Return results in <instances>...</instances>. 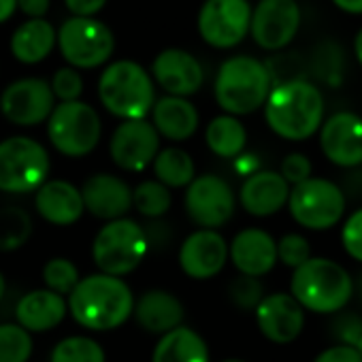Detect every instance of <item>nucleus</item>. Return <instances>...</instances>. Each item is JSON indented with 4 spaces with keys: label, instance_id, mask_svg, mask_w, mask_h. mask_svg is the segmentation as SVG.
Segmentation results:
<instances>
[{
    "label": "nucleus",
    "instance_id": "obj_43",
    "mask_svg": "<svg viewBox=\"0 0 362 362\" xmlns=\"http://www.w3.org/2000/svg\"><path fill=\"white\" fill-rule=\"evenodd\" d=\"M64 3L75 18H92L105 7L107 0H64Z\"/></svg>",
    "mask_w": 362,
    "mask_h": 362
},
{
    "label": "nucleus",
    "instance_id": "obj_18",
    "mask_svg": "<svg viewBox=\"0 0 362 362\" xmlns=\"http://www.w3.org/2000/svg\"><path fill=\"white\" fill-rule=\"evenodd\" d=\"M228 262V243L218 230H197L179 247V264L192 279H211Z\"/></svg>",
    "mask_w": 362,
    "mask_h": 362
},
{
    "label": "nucleus",
    "instance_id": "obj_5",
    "mask_svg": "<svg viewBox=\"0 0 362 362\" xmlns=\"http://www.w3.org/2000/svg\"><path fill=\"white\" fill-rule=\"evenodd\" d=\"M98 96L105 109L124 122L145 119L156 103L151 77L132 60H119L105 69L98 81Z\"/></svg>",
    "mask_w": 362,
    "mask_h": 362
},
{
    "label": "nucleus",
    "instance_id": "obj_8",
    "mask_svg": "<svg viewBox=\"0 0 362 362\" xmlns=\"http://www.w3.org/2000/svg\"><path fill=\"white\" fill-rule=\"evenodd\" d=\"M345 194L330 179L309 177L290 188L288 209L296 224L309 230H328L345 214Z\"/></svg>",
    "mask_w": 362,
    "mask_h": 362
},
{
    "label": "nucleus",
    "instance_id": "obj_32",
    "mask_svg": "<svg viewBox=\"0 0 362 362\" xmlns=\"http://www.w3.org/2000/svg\"><path fill=\"white\" fill-rule=\"evenodd\" d=\"M33 233V222L24 209L9 207L0 211V252L22 247Z\"/></svg>",
    "mask_w": 362,
    "mask_h": 362
},
{
    "label": "nucleus",
    "instance_id": "obj_44",
    "mask_svg": "<svg viewBox=\"0 0 362 362\" xmlns=\"http://www.w3.org/2000/svg\"><path fill=\"white\" fill-rule=\"evenodd\" d=\"M18 7L33 20H43L49 11V0H18Z\"/></svg>",
    "mask_w": 362,
    "mask_h": 362
},
{
    "label": "nucleus",
    "instance_id": "obj_42",
    "mask_svg": "<svg viewBox=\"0 0 362 362\" xmlns=\"http://www.w3.org/2000/svg\"><path fill=\"white\" fill-rule=\"evenodd\" d=\"M313 362H362V356L349 345H330L320 351Z\"/></svg>",
    "mask_w": 362,
    "mask_h": 362
},
{
    "label": "nucleus",
    "instance_id": "obj_15",
    "mask_svg": "<svg viewBox=\"0 0 362 362\" xmlns=\"http://www.w3.org/2000/svg\"><path fill=\"white\" fill-rule=\"evenodd\" d=\"M300 26L296 0H260L252 11L250 33L262 49L286 47Z\"/></svg>",
    "mask_w": 362,
    "mask_h": 362
},
{
    "label": "nucleus",
    "instance_id": "obj_17",
    "mask_svg": "<svg viewBox=\"0 0 362 362\" xmlns=\"http://www.w3.org/2000/svg\"><path fill=\"white\" fill-rule=\"evenodd\" d=\"M256 311V324L260 332L277 345L296 341L305 328V309L288 292L267 294Z\"/></svg>",
    "mask_w": 362,
    "mask_h": 362
},
{
    "label": "nucleus",
    "instance_id": "obj_20",
    "mask_svg": "<svg viewBox=\"0 0 362 362\" xmlns=\"http://www.w3.org/2000/svg\"><path fill=\"white\" fill-rule=\"evenodd\" d=\"M83 207L98 220H119L132 207V190L128 184L109 173H96L81 188Z\"/></svg>",
    "mask_w": 362,
    "mask_h": 362
},
{
    "label": "nucleus",
    "instance_id": "obj_50",
    "mask_svg": "<svg viewBox=\"0 0 362 362\" xmlns=\"http://www.w3.org/2000/svg\"><path fill=\"white\" fill-rule=\"evenodd\" d=\"M5 292H7V281H5V275L0 273V300H3Z\"/></svg>",
    "mask_w": 362,
    "mask_h": 362
},
{
    "label": "nucleus",
    "instance_id": "obj_7",
    "mask_svg": "<svg viewBox=\"0 0 362 362\" xmlns=\"http://www.w3.org/2000/svg\"><path fill=\"white\" fill-rule=\"evenodd\" d=\"M147 247L149 239L145 230L136 222L119 218L98 230L92 243V258L100 273L122 277L132 273L143 262Z\"/></svg>",
    "mask_w": 362,
    "mask_h": 362
},
{
    "label": "nucleus",
    "instance_id": "obj_35",
    "mask_svg": "<svg viewBox=\"0 0 362 362\" xmlns=\"http://www.w3.org/2000/svg\"><path fill=\"white\" fill-rule=\"evenodd\" d=\"M43 281L47 286V290L64 296V294H71L75 290V286L79 284V271L66 258H52L43 267Z\"/></svg>",
    "mask_w": 362,
    "mask_h": 362
},
{
    "label": "nucleus",
    "instance_id": "obj_52",
    "mask_svg": "<svg viewBox=\"0 0 362 362\" xmlns=\"http://www.w3.org/2000/svg\"><path fill=\"white\" fill-rule=\"evenodd\" d=\"M224 362H245V360H239V358H230V360H224Z\"/></svg>",
    "mask_w": 362,
    "mask_h": 362
},
{
    "label": "nucleus",
    "instance_id": "obj_51",
    "mask_svg": "<svg viewBox=\"0 0 362 362\" xmlns=\"http://www.w3.org/2000/svg\"><path fill=\"white\" fill-rule=\"evenodd\" d=\"M354 349H356V351H358V354L362 356V334H360V339L356 341V345H354Z\"/></svg>",
    "mask_w": 362,
    "mask_h": 362
},
{
    "label": "nucleus",
    "instance_id": "obj_39",
    "mask_svg": "<svg viewBox=\"0 0 362 362\" xmlns=\"http://www.w3.org/2000/svg\"><path fill=\"white\" fill-rule=\"evenodd\" d=\"M52 92H54V98H60L62 103H73V100H79L81 92H83V81H81V75L75 71V69H60L54 79H52Z\"/></svg>",
    "mask_w": 362,
    "mask_h": 362
},
{
    "label": "nucleus",
    "instance_id": "obj_28",
    "mask_svg": "<svg viewBox=\"0 0 362 362\" xmlns=\"http://www.w3.org/2000/svg\"><path fill=\"white\" fill-rule=\"evenodd\" d=\"M56 45L54 26L45 20H30L22 24L11 39L13 56L24 64H37L45 60Z\"/></svg>",
    "mask_w": 362,
    "mask_h": 362
},
{
    "label": "nucleus",
    "instance_id": "obj_23",
    "mask_svg": "<svg viewBox=\"0 0 362 362\" xmlns=\"http://www.w3.org/2000/svg\"><path fill=\"white\" fill-rule=\"evenodd\" d=\"M35 207L39 216L54 226H73L86 211L81 190L64 179L45 181L37 190Z\"/></svg>",
    "mask_w": 362,
    "mask_h": 362
},
{
    "label": "nucleus",
    "instance_id": "obj_45",
    "mask_svg": "<svg viewBox=\"0 0 362 362\" xmlns=\"http://www.w3.org/2000/svg\"><path fill=\"white\" fill-rule=\"evenodd\" d=\"M332 3L345 13H354V16L362 13V0H332Z\"/></svg>",
    "mask_w": 362,
    "mask_h": 362
},
{
    "label": "nucleus",
    "instance_id": "obj_29",
    "mask_svg": "<svg viewBox=\"0 0 362 362\" xmlns=\"http://www.w3.org/2000/svg\"><path fill=\"white\" fill-rule=\"evenodd\" d=\"M151 168L156 173V181L162 186L170 188H188L194 179V160L186 149L168 147L158 151V156L151 162Z\"/></svg>",
    "mask_w": 362,
    "mask_h": 362
},
{
    "label": "nucleus",
    "instance_id": "obj_31",
    "mask_svg": "<svg viewBox=\"0 0 362 362\" xmlns=\"http://www.w3.org/2000/svg\"><path fill=\"white\" fill-rule=\"evenodd\" d=\"M170 205H173L170 190L156 179L141 181L132 190V207L145 218H160L170 209Z\"/></svg>",
    "mask_w": 362,
    "mask_h": 362
},
{
    "label": "nucleus",
    "instance_id": "obj_4",
    "mask_svg": "<svg viewBox=\"0 0 362 362\" xmlns=\"http://www.w3.org/2000/svg\"><path fill=\"white\" fill-rule=\"evenodd\" d=\"M271 92L269 69L252 56L226 60L216 77V100L233 117L250 115L267 103Z\"/></svg>",
    "mask_w": 362,
    "mask_h": 362
},
{
    "label": "nucleus",
    "instance_id": "obj_36",
    "mask_svg": "<svg viewBox=\"0 0 362 362\" xmlns=\"http://www.w3.org/2000/svg\"><path fill=\"white\" fill-rule=\"evenodd\" d=\"M228 296L239 309L250 311V309H256L260 305V300L264 298V286L258 277L239 275L230 281Z\"/></svg>",
    "mask_w": 362,
    "mask_h": 362
},
{
    "label": "nucleus",
    "instance_id": "obj_34",
    "mask_svg": "<svg viewBox=\"0 0 362 362\" xmlns=\"http://www.w3.org/2000/svg\"><path fill=\"white\" fill-rule=\"evenodd\" d=\"M33 337L20 324H0V362H28Z\"/></svg>",
    "mask_w": 362,
    "mask_h": 362
},
{
    "label": "nucleus",
    "instance_id": "obj_30",
    "mask_svg": "<svg viewBox=\"0 0 362 362\" xmlns=\"http://www.w3.org/2000/svg\"><path fill=\"white\" fill-rule=\"evenodd\" d=\"M207 147L220 158H239L247 143L245 126L233 115H218L209 122L205 132Z\"/></svg>",
    "mask_w": 362,
    "mask_h": 362
},
{
    "label": "nucleus",
    "instance_id": "obj_2",
    "mask_svg": "<svg viewBox=\"0 0 362 362\" xmlns=\"http://www.w3.org/2000/svg\"><path fill=\"white\" fill-rule=\"evenodd\" d=\"M264 119L277 136L286 141H307L324 122L322 92L305 79L279 83L267 96Z\"/></svg>",
    "mask_w": 362,
    "mask_h": 362
},
{
    "label": "nucleus",
    "instance_id": "obj_33",
    "mask_svg": "<svg viewBox=\"0 0 362 362\" xmlns=\"http://www.w3.org/2000/svg\"><path fill=\"white\" fill-rule=\"evenodd\" d=\"M52 362H107V356L100 343H96L90 337L75 334L62 339L54 347Z\"/></svg>",
    "mask_w": 362,
    "mask_h": 362
},
{
    "label": "nucleus",
    "instance_id": "obj_40",
    "mask_svg": "<svg viewBox=\"0 0 362 362\" xmlns=\"http://www.w3.org/2000/svg\"><path fill=\"white\" fill-rule=\"evenodd\" d=\"M341 243L347 256L362 264V207L345 220L341 230Z\"/></svg>",
    "mask_w": 362,
    "mask_h": 362
},
{
    "label": "nucleus",
    "instance_id": "obj_41",
    "mask_svg": "<svg viewBox=\"0 0 362 362\" xmlns=\"http://www.w3.org/2000/svg\"><path fill=\"white\" fill-rule=\"evenodd\" d=\"M311 160L300 153V151H294V153H288L284 160H281V168H279V175L286 179V184L292 188V186H298L303 181H307L311 177Z\"/></svg>",
    "mask_w": 362,
    "mask_h": 362
},
{
    "label": "nucleus",
    "instance_id": "obj_13",
    "mask_svg": "<svg viewBox=\"0 0 362 362\" xmlns=\"http://www.w3.org/2000/svg\"><path fill=\"white\" fill-rule=\"evenodd\" d=\"M160 151V134L145 119L122 122L109 143V153L122 170H145Z\"/></svg>",
    "mask_w": 362,
    "mask_h": 362
},
{
    "label": "nucleus",
    "instance_id": "obj_46",
    "mask_svg": "<svg viewBox=\"0 0 362 362\" xmlns=\"http://www.w3.org/2000/svg\"><path fill=\"white\" fill-rule=\"evenodd\" d=\"M237 168L241 170V175H254L258 170V162L252 156H241V160L237 162Z\"/></svg>",
    "mask_w": 362,
    "mask_h": 362
},
{
    "label": "nucleus",
    "instance_id": "obj_12",
    "mask_svg": "<svg viewBox=\"0 0 362 362\" xmlns=\"http://www.w3.org/2000/svg\"><path fill=\"white\" fill-rule=\"evenodd\" d=\"M250 20L247 0H207L199 13V33L209 45L228 49L245 39Z\"/></svg>",
    "mask_w": 362,
    "mask_h": 362
},
{
    "label": "nucleus",
    "instance_id": "obj_47",
    "mask_svg": "<svg viewBox=\"0 0 362 362\" xmlns=\"http://www.w3.org/2000/svg\"><path fill=\"white\" fill-rule=\"evenodd\" d=\"M18 9V0H0V22H5Z\"/></svg>",
    "mask_w": 362,
    "mask_h": 362
},
{
    "label": "nucleus",
    "instance_id": "obj_38",
    "mask_svg": "<svg viewBox=\"0 0 362 362\" xmlns=\"http://www.w3.org/2000/svg\"><path fill=\"white\" fill-rule=\"evenodd\" d=\"M330 332L339 341L337 345L354 347L362 334V317L354 311H339V313H334V320L330 324Z\"/></svg>",
    "mask_w": 362,
    "mask_h": 362
},
{
    "label": "nucleus",
    "instance_id": "obj_21",
    "mask_svg": "<svg viewBox=\"0 0 362 362\" xmlns=\"http://www.w3.org/2000/svg\"><path fill=\"white\" fill-rule=\"evenodd\" d=\"M228 258L241 275L260 279L277 264V241L262 228H245L228 245Z\"/></svg>",
    "mask_w": 362,
    "mask_h": 362
},
{
    "label": "nucleus",
    "instance_id": "obj_48",
    "mask_svg": "<svg viewBox=\"0 0 362 362\" xmlns=\"http://www.w3.org/2000/svg\"><path fill=\"white\" fill-rule=\"evenodd\" d=\"M351 281H354V296H358V300L362 303V271H360L358 277L351 279Z\"/></svg>",
    "mask_w": 362,
    "mask_h": 362
},
{
    "label": "nucleus",
    "instance_id": "obj_26",
    "mask_svg": "<svg viewBox=\"0 0 362 362\" xmlns=\"http://www.w3.org/2000/svg\"><path fill=\"white\" fill-rule=\"evenodd\" d=\"M151 126L156 132L168 141H186L199 128V111L197 107L179 96H164L151 107Z\"/></svg>",
    "mask_w": 362,
    "mask_h": 362
},
{
    "label": "nucleus",
    "instance_id": "obj_14",
    "mask_svg": "<svg viewBox=\"0 0 362 362\" xmlns=\"http://www.w3.org/2000/svg\"><path fill=\"white\" fill-rule=\"evenodd\" d=\"M3 115L18 126H37L54 111V92L45 79L28 77L13 81L0 96Z\"/></svg>",
    "mask_w": 362,
    "mask_h": 362
},
{
    "label": "nucleus",
    "instance_id": "obj_37",
    "mask_svg": "<svg viewBox=\"0 0 362 362\" xmlns=\"http://www.w3.org/2000/svg\"><path fill=\"white\" fill-rule=\"evenodd\" d=\"M311 258L309 241L298 233H288L277 241V260L290 267L292 271L305 264Z\"/></svg>",
    "mask_w": 362,
    "mask_h": 362
},
{
    "label": "nucleus",
    "instance_id": "obj_6",
    "mask_svg": "<svg viewBox=\"0 0 362 362\" xmlns=\"http://www.w3.org/2000/svg\"><path fill=\"white\" fill-rule=\"evenodd\" d=\"M49 173L47 149L30 136H11L0 143V192H37Z\"/></svg>",
    "mask_w": 362,
    "mask_h": 362
},
{
    "label": "nucleus",
    "instance_id": "obj_19",
    "mask_svg": "<svg viewBox=\"0 0 362 362\" xmlns=\"http://www.w3.org/2000/svg\"><path fill=\"white\" fill-rule=\"evenodd\" d=\"M151 71L158 86L168 92V96L179 98L199 92L205 81L203 66L192 54L184 49H164L153 60Z\"/></svg>",
    "mask_w": 362,
    "mask_h": 362
},
{
    "label": "nucleus",
    "instance_id": "obj_27",
    "mask_svg": "<svg viewBox=\"0 0 362 362\" xmlns=\"http://www.w3.org/2000/svg\"><path fill=\"white\" fill-rule=\"evenodd\" d=\"M151 362H209V347L197 330L179 326L160 337Z\"/></svg>",
    "mask_w": 362,
    "mask_h": 362
},
{
    "label": "nucleus",
    "instance_id": "obj_16",
    "mask_svg": "<svg viewBox=\"0 0 362 362\" xmlns=\"http://www.w3.org/2000/svg\"><path fill=\"white\" fill-rule=\"evenodd\" d=\"M320 147L334 166L358 168L362 164V117L351 111L330 115L320 126Z\"/></svg>",
    "mask_w": 362,
    "mask_h": 362
},
{
    "label": "nucleus",
    "instance_id": "obj_25",
    "mask_svg": "<svg viewBox=\"0 0 362 362\" xmlns=\"http://www.w3.org/2000/svg\"><path fill=\"white\" fill-rule=\"evenodd\" d=\"M66 311L69 307H66L64 296L45 288V290H33L24 294L18 303L16 315H18V324L24 330L47 332L64 320Z\"/></svg>",
    "mask_w": 362,
    "mask_h": 362
},
{
    "label": "nucleus",
    "instance_id": "obj_9",
    "mask_svg": "<svg viewBox=\"0 0 362 362\" xmlns=\"http://www.w3.org/2000/svg\"><path fill=\"white\" fill-rule=\"evenodd\" d=\"M100 117L98 113L81 103H60L54 107L47 119V134L52 145L69 158H83L88 156L100 141Z\"/></svg>",
    "mask_w": 362,
    "mask_h": 362
},
{
    "label": "nucleus",
    "instance_id": "obj_11",
    "mask_svg": "<svg viewBox=\"0 0 362 362\" xmlns=\"http://www.w3.org/2000/svg\"><path fill=\"white\" fill-rule=\"evenodd\" d=\"M235 205L237 201L233 188L218 175L194 177L186 190V214L205 230L222 228L233 218Z\"/></svg>",
    "mask_w": 362,
    "mask_h": 362
},
{
    "label": "nucleus",
    "instance_id": "obj_1",
    "mask_svg": "<svg viewBox=\"0 0 362 362\" xmlns=\"http://www.w3.org/2000/svg\"><path fill=\"white\" fill-rule=\"evenodd\" d=\"M66 307L73 320L88 330H115L134 309V296L122 277L96 273L79 279Z\"/></svg>",
    "mask_w": 362,
    "mask_h": 362
},
{
    "label": "nucleus",
    "instance_id": "obj_49",
    "mask_svg": "<svg viewBox=\"0 0 362 362\" xmlns=\"http://www.w3.org/2000/svg\"><path fill=\"white\" fill-rule=\"evenodd\" d=\"M356 58H358V62H360V66H362V30H360L358 37H356Z\"/></svg>",
    "mask_w": 362,
    "mask_h": 362
},
{
    "label": "nucleus",
    "instance_id": "obj_10",
    "mask_svg": "<svg viewBox=\"0 0 362 362\" xmlns=\"http://www.w3.org/2000/svg\"><path fill=\"white\" fill-rule=\"evenodd\" d=\"M56 39L64 60L77 69H96L113 54L111 30L94 18H71Z\"/></svg>",
    "mask_w": 362,
    "mask_h": 362
},
{
    "label": "nucleus",
    "instance_id": "obj_24",
    "mask_svg": "<svg viewBox=\"0 0 362 362\" xmlns=\"http://www.w3.org/2000/svg\"><path fill=\"white\" fill-rule=\"evenodd\" d=\"M139 326L153 334H166L184 322V305L166 290H147L132 309Z\"/></svg>",
    "mask_w": 362,
    "mask_h": 362
},
{
    "label": "nucleus",
    "instance_id": "obj_3",
    "mask_svg": "<svg viewBox=\"0 0 362 362\" xmlns=\"http://www.w3.org/2000/svg\"><path fill=\"white\" fill-rule=\"evenodd\" d=\"M290 294L307 311L334 315L354 298V281L339 262L311 256L305 264L294 269Z\"/></svg>",
    "mask_w": 362,
    "mask_h": 362
},
{
    "label": "nucleus",
    "instance_id": "obj_22",
    "mask_svg": "<svg viewBox=\"0 0 362 362\" xmlns=\"http://www.w3.org/2000/svg\"><path fill=\"white\" fill-rule=\"evenodd\" d=\"M290 186L275 170H256L250 175L239 192L241 207L254 218H269L288 205Z\"/></svg>",
    "mask_w": 362,
    "mask_h": 362
}]
</instances>
